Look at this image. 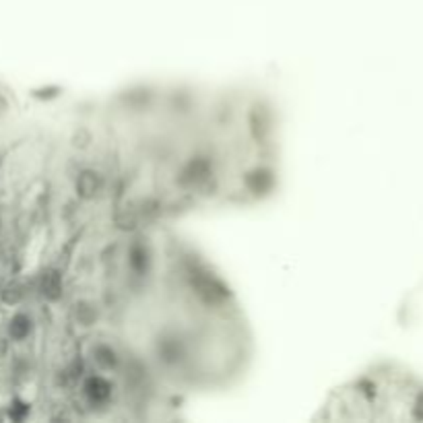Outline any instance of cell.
<instances>
[{
	"label": "cell",
	"instance_id": "cell-1",
	"mask_svg": "<svg viewBox=\"0 0 423 423\" xmlns=\"http://www.w3.org/2000/svg\"><path fill=\"white\" fill-rule=\"evenodd\" d=\"M69 137L94 201L120 223L256 209L285 178L281 110L248 83H126L71 103Z\"/></svg>",
	"mask_w": 423,
	"mask_h": 423
},
{
	"label": "cell",
	"instance_id": "cell-2",
	"mask_svg": "<svg viewBox=\"0 0 423 423\" xmlns=\"http://www.w3.org/2000/svg\"><path fill=\"white\" fill-rule=\"evenodd\" d=\"M31 293L110 341L178 402L234 390L256 359L237 291L176 225L97 215L62 244Z\"/></svg>",
	"mask_w": 423,
	"mask_h": 423
}]
</instances>
